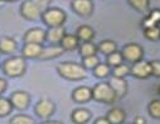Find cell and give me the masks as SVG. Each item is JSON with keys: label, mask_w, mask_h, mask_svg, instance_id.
<instances>
[{"label": "cell", "mask_w": 160, "mask_h": 124, "mask_svg": "<svg viewBox=\"0 0 160 124\" xmlns=\"http://www.w3.org/2000/svg\"><path fill=\"white\" fill-rule=\"evenodd\" d=\"M58 74L69 81H79L83 80L87 76V70L83 68L82 64L74 62H61L57 64Z\"/></svg>", "instance_id": "obj_1"}, {"label": "cell", "mask_w": 160, "mask_h": 124, "mask_svg": "<svg viewBox=\"0 0 160 124\" xmlns=\"http://www.w3.org/2000/svg\"><path fill=\"white\" fill-rule=\"evenodd\" d=\"M92 99L98 103L112 104L116 102L117 97L111 85L108 84V81H101L92 88Z\"/></svg>", "instance_id": "obj_2"}, {"label": "cell", "mask_w": 160, "mask_h": 124, "mask_svg": "<svg viewBox=\"0 0 160 124\" xmlns=\"http://www.w3.org/2000/svg\"><path fill=\"white\" fill-rule=\"evenodd\" d=\"M27 63L23 57H12L3 63V73L9 78H19L25 73Z\"/></svg>", "instance_id": "obj_3"}, {"label": "cell", "mask_w": 160, "mask_h": 124, "mask_svg": "<svg viewBox=\"0 0 160 124\" xmlns=\"http://www.w3.org/2000/svg\"><path fill=\"white\" fill-rule=\"evenodd\" d=\"M41 19L48 28H57V26H63L67 15L59 8H47L42 13Z\"/></svg>", "instance_id": "obj_4"}, {"label": "cell", "mask_w": 160, "mask_h": 124, "mask_svg": "<svg viewBox=\"0 0 160 124\" xmlns=\"http://www.w3.org/2000/svg\"><path fill=\"white\" fill-rule=\"evenodd\" d=\"M44 9L41 5H38L34 0H24L20 5V15L29 21L39 19Z\"/></svg>", "instance_id": "obj_5"}, {"label": "cell", "mask_w": 160, "mask_h": 124, "mask_svg": "<svg viewBox=\"0 0 160 124\" xmlns=\"http://www.w3.org/2000/svg\"><path fill=\"white\" fill-rule=\"evenodd\" d=\"M121 54H122L124 62H128V63L132 64V63H136V62L142 59L144 49L138 43H129V44L124 45V48L121 50Z\"/></svg>", "instance_id": "obj_6"}, {"label": "cell", "mask_w": 160, "mask_h": 124, "mask_svg": "<svg viewBox=\"0 0 160 124\" xmlns=\"http://www.w3.org/2000/svg\"><path fill=\"white\" fill-rule=\"evenodd\" d=\"M34 112L41 119H49L56 112V104L51 99H41L35 104Z\"/></svg>", "instance_id": "obj_7"}, {"label": "cell", "mask_w": 160, "mask_h": 124, "mask_svg": "<svg viewBox=\"0 0 160 124\" xmlns=\"http://www.w3.org/2000/svg\"><path fill=\"white\" fill-rule=\"evenodd\" d=\"M130 75L138 78V79H148L151 76V65L148 60H139L136 63H132L130 67Z\"/></svg>", "instance_id": "obj_8"}, {"label": "cell", "mask_w": 160, "mask_h": 124, "mask_svg": "<svg viewBox=\"0 0 160 124\" xmlns=\"http://www.w3.org/2000/svg\"><path fill=\"white\" fill-rule=\"evenodd\" d=\"M9 100L14 109L25 110L30 104V95L25 90H15L10 94Z\"/></svg>", "instance_id": "obj_9"}, {"label": "cell", "mask_w": 160, "mask_h": 124, "mask_svg": "<svg viewBox=\"0 0 160 124\" xmlns=\"http://www.w3.org/2000/svg\"><path fill=\"white\" fill-rule=\"evenodd\" d=\"M71 8L77 15L87 18L93 13V2L92 0H72Z\"/></svg>", "instance_id": "obj_10"}, {"label": "cell", "mask_w": 160, "mask_h": 124, "mask_svg": "<svg viewBox=\"0 0 160 124\" xmlns=\"http://www.w3.org/2000/svg\"><path fill=\"white\" fill-rule=\"evenodd\" d=\"M108 84L111 85V88L113 89V92L116 93L117 98H122L126 95L129 85H128V81L125 80V78H118V76H111Z\"/></svg>", "instance_id": "obj_11"}, {"label": "cell", "mask_w": 160, "mask_h": 124, "mask_svg": "<svg viewBox=\"0 0 160 124\" xmlns=\"http://www.w3.org/2000/svg\"><path fill=\"white\" fill-rule=\"evenodd\" d=\"M72 99L76 103H88L90 100H92V88H88L86 85H81L77 87L73 92H72Z\"/></svg>", "instance_id": "obj_12"}, {"label": "cell", "mask_w": 160, "mask_h": 124, "mask_svg": "<svg viewBox=\"0 0 160 124\" xmlns=\"http://www.w3.org/2000/svg\"><path fill=\"white\" fill-rule=\"evenodd\" d=\"M43 50V44L25 43L22 48V57L24 59H35L39 58Z\"/></svg>", "instance_id": "obj_13"}, {"label": "cell", "mask_w": 160, "mask_h": 124, "mask_svg": "<svg viewBox=\"0 0 160 124\" xmlns=\"http://www.w3.org/2000/svg\"><path fill=\"white\" fill-rule=\"evenodd\" d=\"M25 43H35V44H43L46 41V31L41 28H33L29 29L24 34Z\"/></svg>", "instance_id": "obj_14"}, {"label": "cell", "mask_w": 160, "mask_h": 124, "mask_svg": "<svg viewBox=\"0 0 160 124\" xmlns=\"http://www.w3.org/2000/svg\"><path fill=\"white\" fill-rule=\"evenodd\" d=\"M66 30L63 26H57V28H49L46 31V41L51 43L52 45H59L62 38L64 36Z\"/></svg>", "instance_id": "obj_15"}, {"label": "cell", "mask_w": 160, "mask_h": 124, "mask_svg": "<svg viewBox=\"0 0 160 124\" xmlns=\"http://www.w3.org/2000/svg\"><path fill=\"white\" fill-rule=\"evenodd\" d=\"M91 112L86 108H77L71 114V119L74 124H86L91 120Z\"/></svg>", "instance_id": "obj_16"}, {"label": "cell", "mask_w": 160, "mask_h": 124, "mask_svg": "<svg viewBox=\"0 0 160 124\" xmlns=\"http://www.w3.org/2000/svg\"><path fill=\"white\" fill-rule=\"evenodd\" d=\"M64 53V50L62 49L61 45H49V47H43V50H42V54L39 57V59L42 60H51V59H56V58H59L62 54Z\"/></svg>", "instance_id": "obj_17"}, {"label": "cell", "mask_w": 160, "mask_h": 124, "mask_svg": "<svg viewBox=\"0 0 160 124\" xmlns=\"http://www.w3.org/2000/svg\"><path fill=\"white\" fill-rule=\"evenodd\" d=\"M81 41L78 40V38L74 35V34H64V36L62 38L59 45L62 47V49L64 52H72V50H76L79 45Z\"/></svg>", "instance_id": "obj_18"}, {"label": "cell", "mask_w": 160, "mask_h": 124, "mask_svg": "<svg viewBox=\"0 0 160 124\" xmlns=\"http://www.w3.org/2000/svg\"><path fill=\"white\" fill-rule=\"evenodd\" d=\"M76 36L78 38V40L81 41V43H83V41H92L95 38V30L92 26L85 24V25H81L77 28Z\"/></svg>", "instance_id": "obj_19"}, {"label": "cell", "mask_w": 160, "mask_h": 124, "mask_svg": "<svg viewBox=\"0 0 160 124\" xmlns=\"http://www.w3.org/2000/svg\"><path fill=\"white\" fill-rule=\"evenodd\" d=\"M18 48L17 41L13 38L3 36L0 38V53L2 54H13Z\"/></svg>", "instance_id": "obj_20"}, {"label": "cell", "mask_w": 160, "mask_h": 124, "mask_svg": "<svg viewBox=\"0 0 160 124\" xmlns=\"http://www.w3.org/2000/svg\"><path fill=\"white\" fill-rule=\"evenodd\" d=\"M106 118L111 124H121L126 119V113L121 108H112L108 110Z\"/></svg>", "instance_id": "obj_21"}, {"label": "cell", "mask_w": 160, "mask_h": 124, "mask_svg": "<svg viewBox=\"0 0 160 124\" xmlns=\"http://www.w3.org/2000/svg\"><path fill=\"white\" fill-rule=\"evenodd\" d=\"M155 25H160V9L150 10L141 23L142 29L149 28V26H155Z\"/></svg>", "instance_id": "obj_22"}, {"label": "cell", "mask_w": 160, "mask_h": 124, "mask_svg": "<svg viewBox=\"0 0 160 124\" xmlns=\"http://www.w3.org/2000/svg\"><path fill=\"white\" fill-rule=\"evenodd\" d=\"M98 52L97 45L93 43V41H83L78 45V53L82 58L85 57H90V55H96Z\"/></svg>", "instance_id": "obj_23"}, {"label": "cell", "mask_w": 160, "mask_h": 124, "mask_svg": "<svg viewBox=\"0 0 160 124\" xmlns=\"http://www.w3.org/2000/svg\"><path fill=\"white\" fill-rule=\"evenodd\" d=\"M97 49H98L100 53H102L105 55H108V54L117 50V44L111 39H106V40H102L101 43L97 45Z\"/></svg>", "instance_id": "obj_24"}, {"label": "cell", "mask_w": 160, "mask_h": 124, "mask_svg": "<svg viewBox=\"0 0 160 124\" xmlns=\"http://www.w3.org/2000/svg\"><path fill=\"white\" fill-rule=\"evenodd\" d=\"M92 73H93V75L96 76V78H98V79H103V78H106V76H108L110 74H111V68L106 64V63H98L93 69H92Z\"/></svg>", "instance_id": "obj_25"}, {"label": "cell", "mask_w": 160, "mask_h": 124, "mask_svg": "<svg viewBox=\"0 0 160 124\" xmlns=\"http://www.w3.org/2000/svg\"><path fill=\"white\" fill-rule=\"evenodd\" d=\"M121 63H124V58H122V54L121 52H113L108 55H106V64L110 67V68H113V67H117Z\"/></svg>", "instance_id": "obj_26"}, {"label": "cell", "mask_w": 160, "mask_h": 124, "mask_svg": "<svg viewBox=\"0 0 160 124\" xmlns=\"http://www.w3.org/2000/svg\"><path fill=\"white\" fill-rule=\"evenodd\" d=\"M128 3L139 13H146L150 7V0H128Z\"/></svg>", "instance_id": "obj_27"}, {"label": "cell", "mask_w": 160, "mask_h": 124, "mask_svg": "<svg viewBox=\"0 0 160 124\" xmlns=\"http://www.w3.org/2000/svg\"><path fill=\"white\" fill-rule=\"evenodd\" d=\"M142 30H144V36H145L148 40H151V41L160 40V26H159V25L144 28Z\"/></svg>", "instance_id": "obj_28"}, {"label": "cell", "mask_w": 160, "mask_h": 124, "mask_svg": "<svg viewBox=\"0 0 160 124\" xmlns=\"http://www.w3.org/2000/svg\"><path fill=\"white\" fill-rule=\"evenodd\" d=\"M13 109H14V108H13L10 100L0 95V118L8 117V115L13 112Z\"/></svg>", "instance_id": "obj_29"}, {"label": "cell", "mask_w": 160, "mask_h": 124, "mask_svg": "<svg viewBox=\"0 0 160 124\" xmlns=\"http://www.w3.org/2000/svg\"><path fill=\"white\" fill-rule=\"evenodd\" d=\"M112 75L113 76H118V78H125L128 75H130V65L125 64V63H121L117 67H113L112 70H111Z\"/></svg>", "instance_id": "obj_30"}, {"label": "cell", "mask_w": 160, "mask_h": 124, "mask_svg": "<svg viewBox=\"0 0 160 124\" xmlns=\"http://www.w3.org/2000/svg\"><path fill=\"white\" fill-rule=\"evenodd\" d=\"M149 115L154 119H160V99H152L148 105Z\"/></svg>", "instance_id": "obj_31"}, {"label": "cell", "mask_w": 160, "mask_h": 124, "mask_svg": "<svg viewBox=\"0 0 160 124\" xmlns=\"http://www.w3.org/2000/svg\"><path fill=\"white\" fill-rule=\"evenodd\" d=\"M98 63H100V59H98L97 54L96 55H90V57L82 58V65H83V68L86 70H92Z\"/></svg>", "instance_id": "obj_32"}, {"label": "cell", "mask_w": 160, "mask_h": 124, "mask_svg": "<svg viewBox=\"0 0 160 124\" xmlns=\"http://www.w3.org/2000/svg\"><path fill=\"white\" fill-rule=\"evenodd\" d=\"M10 124H35L33 118L27 114H17L10 119Z\"/></svg>", "instance_id": "obj_33"}, {"label": "cell", "mask_w": 160, "mask_h": 124, "mask_svg": "<svg viewBox=\"0 0 160 124\" xmlns=\"http://www.w3.org/2000/svg\"><path fill=\"white\" fill-rule=\"evenodd\" d=\"M150 65H151V75L155 78H160V60L159 59L151 60Z\"/></svg>", "instance_id": "obj_34"}, {"label": "cell", "mask_w": 160, "mask_h": 124, "mask_svg": "<svg viewBox=\"0 0 160 124\" xmlns=\"http://www.w3.org/2000/svg\"><path fill=\"white\" fill-rule=\"evenodd\" d=\"M34 2H35L38 5H41V7L46 10V9L48 8V5L52 3V0H34Z\"/></svg>", "instance_id": "obj_35"}, {"label": "cell", "mask_w": 160, "mask_h": 124, "mask_svg": "<svg viewBox=\"0 0 160 124\" xmlns=\"http://www.w3.org/2000/svg\"><path fill=\"white\" fill-rule=\"evenodd\" d=\"M7 80L5 79H3V78H0V95H2L4 92H5V89H7Z\"/></svg>", "instance_id": "obj_36"}, {"label": "cell", "mask_w": 160, "mask_h": 124, "mask_svg": "<svg viewBox=\"0 0 160 124\" xmlns=\"http://www.w3.org/2000/svg\"><path fill=\"white\" fill-rule=\"evenodd\" d=\"M93 124H111V123L107 120L106 117H100V118H97V119L93 122Z\"/></svg>", "instance_id": "obj_37"}, {"label": "cell", "mask_w": 160, "mask_h": 124, "mask_svg": "<svg viewBox=\"0 0 160 124\" xmlns=\"http://www.w3.org/2000/svg\"><path fill=\"white\" fill-rule=\"evenodd\" d=\"M132 123H134V124H146L145 119H144L142 117H140V115L135 117V118H134V122H132Z\"/></svg>", "instance_id": "obj_38"}, {"label": "cell", "mask_w": 160, "mask_h": 124, "mask_svg": "<svg viewBox=\"0 0 160 124\" xmlns=\"http://www.w3.org/2000/svg\"><path fill=\"white\" fill-rule=\"evenodd\" d=\"M41 124H63V123L59 122V120H44V122L41 123Z\"/></svg>", "instance_id": "obj_39"}, {"label": "cell", "mask_w": 160, "mask_h": 124, "mask_svg": "<svg viewBox=\"0 0 160 124\" xmlns=\"http://www.w3.org/2000/svg\"><path fill=\"white\" fill-rule=\"evenodd\" d=\"M4 2H9V3H12V2H18V0H4Z\"/></svg>", "instance_id": "obj_40"}, {"label": "cell", "mask_w": 160, "mask_h": 124, "mask_svg": "<svg viewBox=\"0 0 160 124\" xmlns=\"http://www.w3.org/2000/svg\"><path fill=\"white\" fill-rule=\"evenodd\" d=\"M158 94H159V95H160V85H159V87H158Z\"/></svg>", "instance_id": "obj_41"}, {"label": "cell", "mask_w": 160, "mask_h": 124, "mask_svg": "<svg viewBox=\"0 0 160 124\" xmlns=\"http://www.w3.org/2000/svg\"><path fill=\"white\" fill-rule=\"evenodd\" d=\"M121 124H134V123H129V122H124V123H121Z\"/></svg>", "instance_id": "obj_42"}, {"label": "cell", "mask_w": 160, "mask_h": 124, "mask_svg": "<svg viewBox=\"0 0 160 124\" xmlns=\"http://www.w3.org/2000/svg\"><path fill=\"white\" fill-rule=\"evenodd\" d=\"M0 7H2V3H0Z\"/></svg>", "instance_id": "obj_43"}, {"label": "cell", "mask_w": 160, "mask_h": 124, "mask_svg": "<svg viewBox=\"0 0 160 124\" xmlns=\"http://www.w3.org/2000/svg\"><path fill=\"white\" fill-rule=\"evenodd\" d=\"M0 67H2V65H0Z\"/></svg>", "instance_id": "obj_44"}]
</instances>
